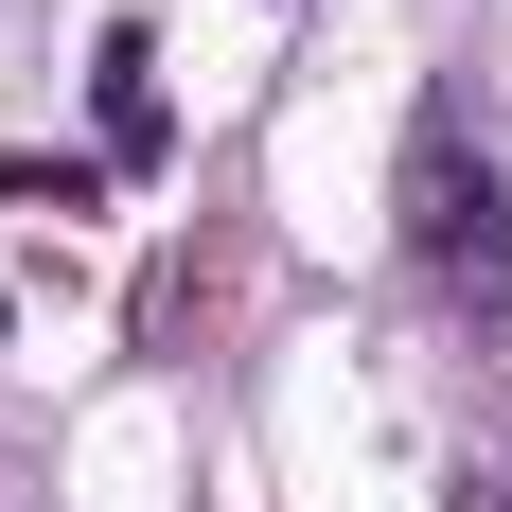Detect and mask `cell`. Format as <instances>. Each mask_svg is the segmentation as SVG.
I'll return each mask as SVG.
<instances>
[{
    "label": "cell",
    "mask_w": 512,
    "mask_h": 512,
    "mask_svg": "<svg viewBox=\"0 0 512 512\" xmlns=\"http://www.w3.org/2000/svg\"><path fill=\"white\" fill-rule=\"evenodd\" d=\"M407 265L442 283V301H495V283H512V195H495V159H477L460 89L407 124Z\"/></svg>",
    "instance_id": "6da1fadb"
},
{
    "label": "cell",
    "mask_w": 512,
    "mask_h": 512,
    "mask_svg": "<svg viewBox=\"0 0 512 512\" xmlns=\"http://www.w3.org/2000/svg\"><path fill=\"white\" fill-rule=\"evenodd\" d=\"M89 106H106V159H159V36H142V18H106Z\"/></svg>",
    "instance_id": "7a4b0ae2"
}]
</instances>
